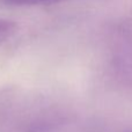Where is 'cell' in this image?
Returning a JSON list of instances; mask_svg holds the SVG:
<instances>
[{
    "mask_svg": "<svg viewBox=\"0 0 132 132\" xmlns=\"http://www.w3.org/2000/svg\"><path fill=\"white\" fill-rule=\"evenodd\" d=\"M16 29H18V24L15 22L0 18V46L15 34Z\"/></svg>",
    "mask_w": 132,
    "mask_h": 132,
    "instance_id": "1",
    "label": "cell"
},
{
    "mask_svg": "<svg viewBox=\"0 0 132 132\" xmlns=\"http://www.w3.org/2000/svg\"><path fill=\"white\" fill-rule=\"evenodd\" d=\"M7 5L12 6H41V5H51L66 0H4Z\"/></svg>",
    "mask_w": 132,
    "mask_h": 132,
    "instance_id": "2",
    "label": "cell"
}]
</instances>
